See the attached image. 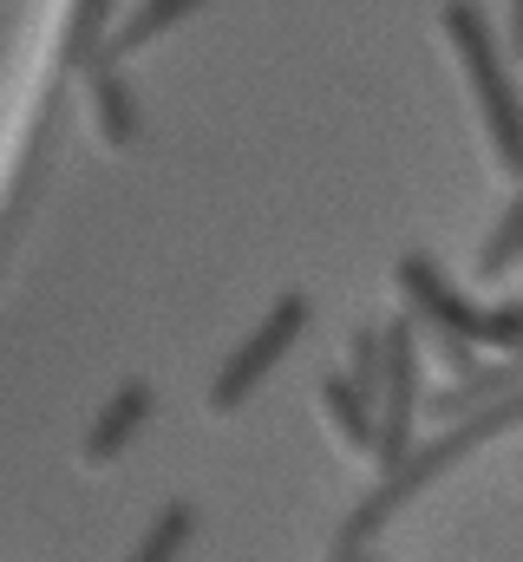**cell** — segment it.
<instances>
[{"instance_id":"obj_1","label":"cell","mask_w":523,"mask_h":562,"mask_svg":"<svg viewBox=\"0 0 523 562\" xmlns=\"http://www.w3.org/2000/svg\"><path fill=\"white\" fill-rule=\"evenodd\" d=\"M523 425V393H511V400H498V406H485V413H471V419H458V425H445L432 445H419L392 477H380L347 517H341V530H334V557H367V543L387 530L392 517L425 491V484H438L452 464H465L471 451H485V445H498L504 431H518Z\"/></svg>"},{"instance_id":"obj_2","label":"cell","mask_w":523,"mask_h":562,"mask_svg":"<svg viewBox=\"0 0 523 562\" xmlns=\"http://www.w3.org/2000/svg\"><path fill=\"white\" fill-rule=\"evenodd\" d=\"M438 26H445V46H452V59L465 72V86H471V105L485 119V138H491L498 170H511L523 183V99H518V86H511V72H504V53H498L491 26H485V7L478 0H445Z\"/></svg>"},{"instance_id":"obj_3","label":"cell","mask_w":523,"mask_h":562,"mask_svg":"<svg viewBox=\"0 0 523 562\" xmlns=\"http://www.w3.org/2000/svg\"><path fill=\"white\" fill-rule=\"evenodd\" d=\"M314 321V307H308V294H281L268 314L256 321V334L223 360V373L210 380V413H243L249 400H256V386L294 353V340H301V327Z\"/></svg>"},{"instance_id":"obj_4","label":"cell","mask_w":523,"mask_h":562,"mask_svg":"<svg viewBox=\"0 0 523 562\" xmlns=\"http://www.w3.org/2000/svg\"><path fill=\"white\" fill-rule=\"evenodd\" d=\"M419 327L412 321H387V380H380V445H374V471L392 477L412 451H419Z\"/></svg>"},{"instance_id":"obj_5","label":"cell","mask_w":523,"mask_h":562,"mask_svg":"<svg viewBox=\"0 0 523 562\" xmlns=\"http://www.w3.org/2000/svg\"><path fill=\"white\" fill-rule=\"evenodd\" d=\"M392 281H399V301H405V321L425 334V327H438V334H465L471 347H478V327H485V307H471L452 281H445V269L432 262V256H399V269H392Z\"/></svg>"},{"instance_id":"obj_6","label":"cell","mask_w":523,"mask_h":562,"mask_svg":"<svg viewBox=\"0 0 523 562\" xmlns=\"http://www.w3.org/2000/svg\"><path fill=\"white\" fill-rule=\"evenodd\" d=\"M511 393H523V353H504V360L478 367L471 380H452V386L425 393V419L458 425V419H471V413H485V406H498V400H511Z\"/></svg>"},{"instance_id":"obj_7","label":"cell","mask_w":523,"mask_h":562,"mask_svg":"<svg viewBox=\"0 0 523 562\" xmlns=\"http://www.w3.org/2000/svg\"><path fill=\"white\" fill-rule=\"evenodd\" d=\"M151 413H157L151 380H125V386H119V393L92 413V425H86V464H112L131 438L151 425Z\"/></svg>"},{"instance_id":"obj_8","label":"cell","mask_w":523,"mask_h":562,"mask_svg":"<svg viewBox=\"0 0 523 562\" xmlns=\"http://www.w3.org/2000/svg\"><path fill=\"white\" fill-rule=\"evenodd\" d=\"M314 400H321V413L334 425V438L347 445V451H360V458H374V445H380V406L347 380V373H321V386H314Z\"/></svg>"},{"instance_id":"obj_9","label":"cell","mask_w":523,"mask_h":562,"mask_svg":"<svg viewBox=\"0 0 523 562\" xmlns=\"http://www.w3.org/2000/svg\"><path fill=\"white\" fill-rule=\"evenodd\" d=\"M86 112H92V132L112 144V150H125V144L137 138V99H131V86L112 66H92V79H86Z\"/></svg>"},{"instance_id":"obj_10","label":"cell","mask_w":523,"mask_h":562,"mask_svg":"<svg viewBox=\"0 0 523 562\" xmlns=\"http://www.w3.org/2000/svg\"><path fill=\"white\" fill-rule=\"evenodd\" d=\"M197 7H210V0H144V7L131 13L125 26L112 33V40H99L92 66H112V59H125V53H137V46H151L157 33H170V26H177V20H190Z\"/></svg>"},{"instance_id":"obj_11","label":"cell","mask_w":523,"mask_h":562,"mask_svg":"<svg viewBox=\"0 0 523 562\" xmlns=\"http://www.w3.org/2000/svg\"><path fill=\"white\" fill-rule=\"evenodd\" d=\"M190 537H197V504H190V497H170V504L144 524V537L131 543L125 562H177L190 550Z\"/></svg>"},{"instance_id":"obj_12","label":"cell","mask_w":523,"mask_h":562,"mask_svg":"<svg viewBox=\"0 0 523 562\" xmlns=\"http://www.w3.org/2000/svg\"><path fill=\"white\" fill-rule=\"evenodd\" d=\"M523 262V183L518 196L504 203V216L491 223V236L478 243V281H504Z\"/></svg>"},{"instance_id":"obj_13","label":"cell","mask_w":523,"mask_h":562,"mask_svg":"<svg viewBox=\"0 0 523 562\" xmlns=\"http://www.w3.org/2000/svg\"><path fill=\"white\" fill-rule=\"evenodd\" d=\"M419 340H425V347H432V360H438V367H445V373H452V380H471V373H478V367H485V360H478V347H471V340H465V334H438V327H425V334H419Z\"/></svg>"},{"instance_id":"obj_14","label":"cell","mask_w":523,"mask_h":562,"mask_svg":"<svg viewBox=\"0 0 523 562\" xmlns=\"http://www.w3.org/2000/svg\"><path fill=\"white\" fill-rule=\"evenodd\" d=\"M105 13H112V0H79V20H73V59H92V53H99L92 33H99Z\"/></svg>"},{"instance_id":"obj_15","label":"cell","mask_w":523,"mask_h":562,"mask_svg":"<svg viewBox=\"0 0 523 562\" xmlns=\"http://www.w3.org/2000/svg\"><path fill=\"white\" fill-rule=\"evenodd\" d=\"M511 53L523 59V0H511Z\"/></svg>"},{"instance_id":"obj_16","label":"cell","mask_w":523,"mask_h":562,"mask_svg":"<svg viewBox=\"0 0 523 562\" xmlns=\"http://www.w3.org/2000/svg\"><path fill=\"white\" fill-rule=\"evenodd\" d=\"M334 562H374V557H334Z\"/></svg>"}]
</instances>
